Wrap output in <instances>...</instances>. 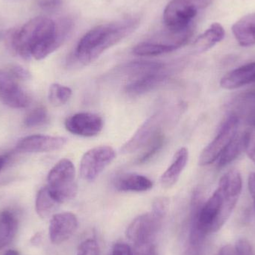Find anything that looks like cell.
I'll return each instance as SVG.
<instances>
[{"label": "cell", "mask_w": 255, "mask_h": 255, "mask_svg": "<svg viewBox=\"0 0 255 255\" xmlns=\"http://www.w3.org/2000/svg\"><path fill=\"white\" fill-rule=\"evenodd\" d=\"M73 26L70 18L54 21L45 16H37L13 34L12 46L24 59L43 60L65 42Z\"/></svg>", "instance_id": "obj_1"}, {"label": "cell", "mask_w": 255, "mask_h": 255, "mask_svg": "<svg viewBox=\"0 0 255 255\" xmlns=\"http://www.w3.org/2000/svg\"><path fill=\"white\" fill-rule=\"evenodd\" d=\"M139 24L138 18L130 16L94 27L78 43L73 55L75 60L82 65L91 64L109 48L131 34Z\"/></svg>", "instance_id": "obj_2"}, {"label": "cell", "mask_w": 255, "mask_h": 255, "mask_svg": "<svg viewBox=\"0 0 255 255\" xmlns=\"http://www.w3.org/2000/svg\"><path fill=\"white\" fill-rule=\"evenodd\" d=\"M214 0H171L163 11L166 29L181 32L193 27L198 12L208 7Z\"/></svg>", "instance_id": "obj_3"}, {"label": "cell", "mask_w": 255, "mask_h": 255, "mask_svg": "<svg viewBox=\"0 0 255 255\" xmlns=\"http://www.w3.org/2000/svg\"><path fill=\"white\" fill-rule=\"evenodd\" d=\"M47 181L48 188L61 204L74 199L77 195L76 169L69 159H61L52 167Z\"/></svg>", "instance_id": "obj_4"}, {"label": "cell", "mask_w": 255, "mask_h": 255, "mask_svg": "<svg viewBox=\"0 0 255 255\" xmlns=\"http://www.w3.org/2000/svg\"><path fill=\"white\" fill-rule=\"evenodd\" d=\"M238 115H231L222 126L215 138L202 150L199 156V165L207 166L218 160L222 153L238 134Z\"/></svg>", "instance_id": "obj_5"}, {"label": "cell", "mask_w": 255, "mask_h": 255, "mask_svg": "<svg viewBox=\"0 0 255 255\" xmlns=\"http://www.w3.org/2000/svg\"><path fill=\"white\" fill-rule=\"evenodd\" d=\"M115 157V149L109 145H100L88 150L81 160V176L88 182L95 181Z\"/></svg>", "instance_id": "obj_6"}, {"label": "cell", "mask_w": 255, "mask_h": 255, "mask_svg": "<svg viewBox=\"0 0 255 255\" xmlns=\"http://www.w3.org/2000/svg\"><path fill=\"white\" fill-rule=\"evenodd\" d=\"M0 101L12 109H25L31 97L19 85V80L8 68L0 70Z\"/></svg>", "instance_id": "obj_7"}, {"label": "cell", "mask_w": 255, "mask_h": 255, "mask_svg": "<svg viewBox=\"0 0 255 255\" xmlns=\"http://www.w3.org/2000/svg\"><path fill=\"white\" fill-rule=\"evenodd\" d=\"M162 221L163 219L153 212L142 214L129 225L127 238L133 244L154 242L156 235L161 228Z\"/></svg>", "instance_id": "obj_8"}, {"label": "cell", "mask_w": 255, "mask_h": 255, "mask_svg": "<svg viewBox=\"0 0 255 255\" xmlns=\"http://www.w3.org/2000/svg\"><path fill=\"white\" fill-rule=\"evenodd\" d=\"M242 187V177L236 169L229 171L220 178L217 189L220 190L223 197V216L226 222L239 200Z\"/></svg>", "instance_id": "obj_9"}, {"label": "cell", "mask_w": 255, "mask_h": 255, "mask_svg": "<svg viewBox=\"0 0 255 255\" xmlns=\"http://www.w3.org/2000/svg\"><path fill=\"white\" fill-rule=\"evenodd\" d=\"M203 204L200 191L196 190L193 193V198H192L188 247L184 255H202L203 254L204 244L208 235L202 232L197 221L198 214Z\"/></svg>", "instance_id": "obj_10"}, {"label": "cell", "mask_w": 255, "mask_h": 255, "mask_svg": "<svg viewBox=\"0 0 255 255\" xmlns=\"http://www.w3.org/2000/svg\"><path fill=\"white\" fill-rule=\"evenodd\" d=\"M163 115L156 113L146 120L122 147V152L130 154L148 145L160 132Z\"/></svg>", "instance_id": "obj_11"}, {"label": "cell", "mask_w": 255, "mask_h": 255, "mask_svg": "<svg viewBox=\"0 0 255 255\" xmlns=\"http://www.w3.org/2000/svg\"><path fill=\"white\" fill-rule=\"evenodd\" d=\"M66 129L73 134L91 137L103 130L104 121L100 115L92 113H78L66 120Z\"/></svg>", "instance_id": "obj_12"}, {"label": "cell", "mask_w": 255, "mask_h": 255, "mask_svg": "<svg viewBox=\"0 0 255 255\" xmlns=\"http://www.w3.org/2000/svg\"><path fill=\"white\" fill-rule=\"evenodd\" d=\"M67 143L64 136L35 134L25 136L16 144V149L19 152H51L62 148Z\"/></svg>", "instance_id": "obj_13"}, {"label": "cell", "mask_w": 255, "mask_h": 255, "mask_svg": "<svg viewBox=\"0 0 255 255\" xmlns=\"http://www.w3.org/2000/svg\"><path fill=\"white\" fill-rule=\"evenodd\" d=\"M78 227V219L73 213L54 214L49 223V238L54 244H62L70 239Z\"/></svg>", "instance_id": "obj_14"}, {"label": "cell", "mask_w": 255, "mask_h": 255, "mask_svg": "<svg viewBox=\"0 0 255 255\" xmlns=\"http://www.w3.org/2000/svg\"><path fill=\"white\" fill-rule=\"evenodd\" d=\"M169 78V73L165 67L160 70L145 73L133 78L126 86V91L129 95L140 96L155 89L164 83Z\"/></svg>", "instance_id": "obj_15"}, {"label": "cell", "mask_w": 255, "mask_h": 255, "mask_svg": "<svg viewBox=\"0 0 255 255\" xmlns=\"http://www.w3.org/2000/svg\"><path fill=\"white\" fill-rule=\"evenodd\" d=\"M255 83V62L250 63L232 70L222 78L220 86L226 90L238 89Z\"/></svg>", "instance_id": "obj_16"}, {"label": "cell", "mask_w": 255, "mask_h": 255, "mask_svg": "<svg viewBox=\"0 0 255 255\" xmlns=\"http://www.w3.org/2000/svg\"><path fill=\"white\" fill-rule=\"evenodd\" d=\"M189 159L188 150L185 147L179 148L174 155L170 166L160 177V184L164 188L173 187L179 179L181 174L187 166Z\"/></svg>", "instance_id": "obj_17"}, {"label": "cell", "mask_w": 255, "mask_h": 255, "mask_svg": "<svg viewBox=\"0 0 255 255\" xmlns=\"http://www.w3.org/2000/svg\"><path fill=\"white\" fill-rule=\"evenodd\" d=\"M115 187L121 192H145L151 190L153 182L145 175L127 173L120 175L115 181Z\"/></svg>", "instance_id": "obj_18"}, {"label": "cell", "mask_w": 255, "mask_h": 255, "mask_svg": "<svg viewBox=\"0 0 255 255\" xmlns=\"http://www.w3.org/2000/svg\"><path fill=\"white\" fill-rule=\"evenodd\" d=\"M235 38L241 46L248 47L255 44V13L241 18L232 26Z\"/></svg>", "instance_id": "obj_19"}, {"label": "cell", "mask_w": 255, "mask_h": 255, "mask_svg": "<svg viewBox=\"0 0 255 255\" xmlns=\"http://www.w3.org/2000/svg\"><path fill=\"white\" fill-rule=\"evenodd\" d=\"M225 37V29L218 22L213 23L193 43V49L198 53H202L221 42Z\"/></svg>", "instance_id": "obj_20"}, {"label": "cell", "mask_w": 255, "mask_h": 255, "mask_svg": "<svg viewBox=\"0 0 255 255\" xmlns=\"http://www.w3.org/2000/svg\"><path fill=\"white\" fill-rule=\"evenodd\" d=\"M61 203L52 195L47 186L40 189L36 198L35 208L37 214L42 219L52 217Z\"/></svg>", "instance_id": "obj_21"}, {"label": "cell", "mask_w": 255, "mask_h": 255, "mask_svg": "<svg viewBox=\"0 0 255 255\" xmlns=\"http://www.w3.org/2000/svg\"><path fill=\"white\" fill-rule=\"evenodd\" d=\"M18 222L16 216L9 211L0 213V250L8 245L17 231Z\"/></svg>", "instance_id": "obj_22"}, {"label": "cell", "mask_w": 255, "mask_h": 255, "mask_svg": "<svg viewBox=\"0 0 255 255\" xmlns=\"http://www.w3.org/2000/svg\"><path fill=\"white\" fill-rule=\"evenodd\" d=\"M178 48L173 45L162 42H142L134 46L133 53L137 56H157L177 50Z\"/></svg>", "instance_id": "obj_23"}, {"label": "cell", "mask_w": 255, "mask_h": 255, "mask_svg": "<svg viewBox=\"0 0 255 255\" xmlns=\"http://www.w3.org/2000/svg\"><path fill=\"white\" fill-rule=\"evenodd\" d=\"M244 145H245L244 133L241 135H238V133L235 139L228 145L227 148L219 157V167H225L229 163L233 162L234 160H236L244 151Z\"/></svg>", "instance_id": "obj_24"}, {"label": "cell", "mask_w": 255, "mask_h": 255, "mask_svg": "<svg viewBox=\"0 0 255 255\" xmlns=\"http://www.w3.org/2000/svg\"><path fill=\"white\" fill-rule=\"evenodd\" d=\"M73 91L68 87L60 84H52L49 90V100L52 106H64L71 98Z\"/></svg>", "instance_id": "obj_25"}, {"label": "cell", "mask_w": 255, "mask_h": 255, "mask_svg": "<svg viewBox=\"0 0 255 255\" xmlns=\"http://www.w3.org/2000/svg\"><path fill=\"white\" fill-rule=\"evenodd\" d=\"M49 121V115L45 108L37 107L29 112L25 119V125L28 128L41 127Z\"/></svg>", "instance_id": "obj_26"}, {"label": "cell", "mask_w": 255, "mask_h": 255, "mask_svg": "<svg viewBox=\"0 0 255 255\" xmlns=\"http://www.w3.org/2000/svg\"><path fill=\"white\" fill-rule=\"evenodd\" d=\"M163 142H164V136L160 131L147 145L146 150L139 157L138 163H144L152 158L158 152V151H160V148L163 145Z\"/></svg>", "instance_id": "obj_27"}, {"label": "cell", "mask_w": 255, "mask_h": 255, "mask_svg": "<svg viewBox=\"0 0 255 255\" xmlns=\"http://www.w3.org/2000/svg\"><path fill=\"white\" fill-rule=\"evenodd\" d=\"M133 255H158L154 242L133 244Z\"/></svg>", "instance_id": "obj_28"}, {"label": "cell", "mask_w": 255, "mask_h": 255, "mask_svg": "<svg viewBox=\"0 0 255 255\" xmlns=\"http://www.w3.org/2000/svg\"><path fill=\"white\" fill-rule=\"evenodd\" d=\"M99 246L95 240L84 241L78 249L77 255H99Z\"/></svg>", "instance_id": "obj_29"}, {"label": "cell", "mask_w": 255, "mask_h": 255, "mask_svg": "<svg viewBox=\"0 0 255 255\" xmlns=\"http://www.w3.org/2000/svg\"><path fill=\"white\" fill-rule=\"evenodd\" d=\"M169 199L166 197H158L154 199L152 203V211L151 212L160 217V218H164L167 213L169 208Z\"/></svg>", "instance_id": "obj_30"}, {"label": "cell", "mask_w": 255, "mask_h": 255, "mask_svg": "<svg viewBox=\"0 0 255 255\" xmlns=\"http://www.w3.org/2000/svg\"><path fill=\"white\" fill-rule=\"evenodd\" d=\"M245 145L244 150L250 158L255 163V130L244 133Z\"/></svg>", "instance_id": "obj_31"}, {"label": "cell", "mask_w": 255, "mask_h": 255, "mask_svg": "<svg viewBox=\"0 0 255 255\" xmlns=\"http://www.w3.org/2000/svg\"><path fill=\"white\" fill-rule=\"evenodd\" d=\"M236 255H253L251 244L246 239H240L235 247Z\"/></svg>", "instance_id": "obj_32"}, {"label": "cell", "mask_w": 255, "mask_h": 255, "mask_svg": "<svg viewBox=\"0 0 255 255\" xmlns=\"http://www.w3.org/2000/svg\"><path fill=\"white\" fill-rule=\"evenodd\" d=\"M37 6L45 11L51 12L58 10L61 4V0H37Z\"/></svg>", "instance_id": "obj_33"}, {"label": "cell", "mask_w": 255, "mask_h": 255, "mask_svg": "<svg viewBox=\"0 0 255 255\" xmlns=\"http://www.w3.org/2000/svg\"><path fill=\"white\" fill-rule=\"evenodd\" d=\"M111 255H133V253H132L131 248L128 245L119 243L114 246Z\"/></svg>", "instance_id": "obj_34"}, {"label": "cell", "mask_w": 255, "mask_h": 255, "mask_svg": "<svg viewBox=\"0 0 255 255\" xmlns=\"http://www.w3.org/2000/svg\"><path fill=\"white\" fill-rule=\"evenodd\" d=\"M237 102L242 103H254L255 102V86L249 91L241 94L238 97Z\"/></svg>", "instance_id": "obj_35"}, {"label": "cell", "mask_w": 255, "mask_h": 255, "mask_svg": "<svg viewBox=\"0 0 255 255\" xmlns=\"http://www.w3.org/2000/svg\"><path fill=\"white\" fill-rule=\"evenodd\" d=\"M245 121L247 125L255 128V105L247 109L246 112Z\"/></svg>", "instance_id": "obj_36"}, {"label": "cell", "mask_w": 255, "mask_h": 255, "mask_svg": "<svg viewBox=\"0 0 255 255\" xmlns=\"http://www.w3.org/2000/svg\"><path fill=\"white\" fill-rule=\"evenodd\" d=\"M248 187L250 195L253 198L255 210V172H251L249 175Z\"/></svg>", "instance_id": "obj_37"}, {"label": "cell", "mask_w": 255, "mask_h": 255, "mask_svg": "<svg viewBox=\"0 0 255 255\" xmlns=\"http://www.w3.org/2000/svg\"><path fill=\"white\" fill-rule=\"evenodd\" d=\"M216 255H236L235 250L232 246L226 245L222 247Z\"/></svg>", "instance_id": "obj_38"}, {"label": "cell", "mask_w": 255, "mask_h": 255, "mask_svg": "<svg viewBox=\"0 0 255 255\" xmlns=\"http://www.w3.org/2000/svg\"><path fill=\"white\" fill-rule=\"evenodd\" d=\"M7 159H8V157L7 155H0V171L5 166Z\"/></svg>", "instance_id": "obj_39"}, {"label": "cell", "mask_w": 255, "mask_h": 255, "mask_svg": "<svg viewBox=\"0 0 255 255\" xmlns=\"http://www.w3.org/2000/svg\"><path fill=\"white\" fill-rule=\"evenodd\" d=\"M4 255H19L18 252L15 251V250H8L6 252Z\"/></svg>", "instance_id": "obj_40"}]
</instances>
